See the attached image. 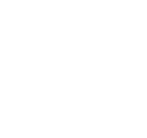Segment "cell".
<instances>
[]
</instances>
